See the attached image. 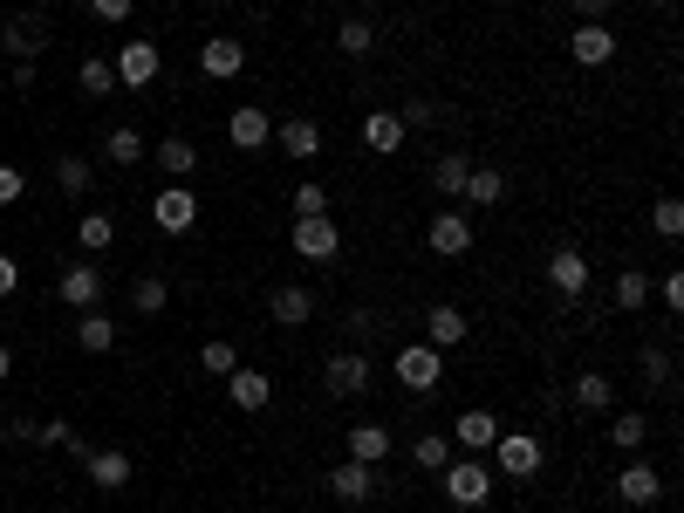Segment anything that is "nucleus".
Masks as SVG:
<instances>
[{"label":"nucleus","mask_w":684,"mask_h":513,"mask_svg":"<svg viewBox=\"0 0 684 513\" xmlns=\"http://www.w3.org/2000/svg\"><path fill=\"white\" fill-rule=\"evenodd\" d=\"M438 480H446V500H452V506H487V500H493V465L479 459V452L446 459V472H438Z\"/></svg>","instance_id":"f257e3e1"},{"label":"nucleus","mask_w":684,"mask_h":513,"mask_svg":"<svg viewBox=\"0 0 684 513\" xmlns=\"http://www.w3.org/2000/svg\"><path fill=\"white\" fill-rule=\"evenodd\" d=\"M541 439H534V431H500V439H493V480H534V472H541Z\"/></svg>","instance_id":"f03ea898"},{"label":"nucleus","mask_w":684,"mask_h":513,"mask_svg":"<svg viewBox=\"0 0 684 513\" xmlns=\"http://www.w3.org/2000/svg\"><path fill=\"white\" fill-rule=\"evenodd\" d=\"M397 383L418 390V398H431V390L446 383V349H431V342H405V349H397Z\"/></svg>","instance_id":"7ed1b4c3"},{"label":"nucleus","mask_w":684,"mask_h":513,"mask_svg":"<svg viewBox=\"0 0 684 513\" xmlns=\"http://www.w3.org/2000/svg\"><path fill=\"white\" fill-rule=\"evenodd\" d=\"M321 383H329V398H364V390H370V357L356 342L336 349V357L321 363Z\"/></svg>","instance_id":"20e7f679"},{"label":"nucleus","mask_w":684,"mask_h":513,"mask_svg":"<svg viewBox=\"0 0 684 513\" xmlns=\"http://www.w3.org/2000/svg\"><path fill=\"white\" fill-rule=\"evenodd\" d=\"M288 247H295V260H336V254H343V233H336L329 213H315V219H295Z\"/></svg>","instance_id":"39448f33"},{"label":"nucleus","mask_w":684,"mask_h":513,"mask_svg":"<svg viewBox=\"0 0 684 513\" xmlns=\"http://www.w3.org/2000/svg\"><path fill=\"white\" fill-rule=\"evenodd\" d=\"M321 486H329L343 506H370V500H377V465H356V459H343V465H329V472H321Z\"/></svg>","instance_id":"423d86ee"},{"label":"nucleus","mask_w":684,"mask_h":513,"mask_svg":"<svg viewBox=\"0 0 684 513\" xmlns=\"http://www.w3.org/2000/svg\"><path fill=\"white\" fill-rule=\"evenodd\" d=\"M548 288H554L561 301H582V295H589V254H582V247H554V254H548Z\"/></svg>","instance_id":"0eeeda50"},{"label":"nucleus","mask_w":684,"mask_h":513,"mask_svg":"<svg viewBox=\"0 0 684 513\" xmlns=\"http://www.w3.org/2000/svg\"><path fill=\"white\" fill-rule=\"evenodd\" d=\"M110 69H116V83H124V90H151L157 69H165V55H157V42H124Z\"/></svg>","instance_id":"6e6552de"},{"label":"nucleus","mask_w":684,"mask_h":513,"mask_svg":"<svg viewBox=\"0 0 684 513\" xmlns=\"http://www.w3.org/2000/svg\"><path fill=\"white\" fill-rule=\"evenodd\" d=\"M425 247H431L438 260H459V254H472V219H466V213H431V226H425Z\"/></svg>","instance_id":"1a4fd4ad"},{"label":"nucleus","mask_w":684,"mask_h":513,"mask_svg":"<svg viewBox=\"0 0 684 513\" xmlns=\"http://www.w3.org/2000/svg\"><path fill=\"white\" fill-rule=\"evenodd\" d=\"M0 49H8L14 62H34L49 49V14H14L8 28H0Z\"/></svg>","instance_id":"9d476101"},{"label":"nucleus","mask_w":684,"mask_h":513,"mask_svg":"<svg viewBox=\"0 0 684 513\" xmlns=\"http://www.w3.org/2000/svg\"><path fill=\"white\" fill-rule=\"evenodd\" d=\"M239 69H247V49H239L233 34H213V42H198V75H206V83H233Z\"/></svg>","instance_id":"9b49d317"},{"label":"nucleus","mask_w":684,"mask_h":513,"mask_svg":"<svg viewBox=\"0 0 684 513\" xmlns=\"http://www.w3.org/2000/svg\"><path fill=\"white\" fill-rule=\"evenodd\" d=\"M274 144H280V157H295V165H315L321 157V124L315 116H288V124H274Z\"/></svg>","instance_id":"f8f14e48"},{"label":"nucleus","mask_w":684,"mask_h":513,"mask_svg":"<svg viewBox=\"0 0 684 513\" xmlns=\"http://www.w3.org/2000/svg\"><path fill=\"white\" fill-rule=\"evenodd\" d=\"M151 219L165 226V233H192L198 226V199H192V185H165L151 199Z\"/></svg>","instance_id":"ddd939ff"},{"label":"nucleus","mask_w":684,"mask_h":513,"mask_svg":"<svg viewBox=\"0 0 684 513\" xmlns=\"http://www.w3.org/2000/svg\"><path fill=\"white\" fill-rule=\"evenodd\" d=\"M267 322H280V329H302V322H315V295H308L302 281H280V288L267 295Z\"/></svg>","instance_id":"4468645a"},{"label":"nucleus","mask_w":684,"mask_h":513,"mask_svg":"<svg viewBox=\"0 0 684 513\" xmlns=\"http://www.w3.org/2000/svg\"><path fill=\"white\" fill-rule=\"evenodd\" d=\"M226 137H233V151H267V144H274L267 110H261V103H239V110L226 116Z\"/></svg>","instance_id":"2eb2a0df"},{"label":"nucleus","mask_w":684,"mask_h":513,"mask_svg":"<svg viewBox=\"0 0 684 513\" xmlns=\"http://www.w3.org/2000/svg\"><path fill=\"white\" fill-rule=\"evenodd\" d=\"M500 431H507V424H500L493 411H479V404H472V411H459V418H452V445H459V452H493Z\"/></svg>","instance_id":"dca6fc26"},{"label":"nucleus","mask_w":684,"mask_h":513,"mask_svg":"<svg viewBox=\"0 0 684 513\" xmlns=\"http://www.w3.org/2000/svg\"><path fill=\"white\" fill-rule=\"evenodd\" d=\"M616 500H623L630 513H636V506H643V513H651V506L664 500V480H657V472H651V465H643V459H636V465H623V472H616Z\"/></svg>","instance_id":"f3484780"},{"label":"nucleus","mask_w":684,"mask_h":513,"mask_svg":"<svg viewBox=\"0 0 684 513\" xmlns=\"http://www.w3.org/2000/svg\"><path fill=\"white\" fill-rule=\"evenodd\" d=\"M569 55H575L582 69H602V62H616V34L602 28V21H575V34H569Z\"/></svg>","instance_id":"a211bd4d"},{"label":"nucleus","mask_w":684,"mask_h":513,"mask_svg":"<svg viewBox=\"0 0 684 513\" xmlns=\"http://www.w3.org/2000/svg\"><path fill=\"white\" fill-rule=\"evenodd\" d=\"M55 295H62L69 308H96V295H103V274H96V260H75V267H62Z\"/></svg>","instance_id":"6ab92c4d"},{"label":"nucleus","mask_w":684,"mask_h":513,"mask_svg":"<svg viewBox=\"0 0 684 513\" xmlns=\"http://www.w3.org/2000/svg\"><path fill=\"white\" fill-rule=\"evenodd\" d=\"M390 452H397L390 424H349V459H356V465H384Z\"/></svg>","instance_id":"aec40b11"},{"label":"nucleus","mask_w":684,"mask_h":513,"mask_svg":"<svg viewBox=\"0 0 684 513\" xmlns=\"http://www.w3.org/2000/svg\"><path fill=\"white\" fill-rule=\"evenodd\" d=\"M83 472L96 480V493H124V486H131V452H116V445H110V452H90Z\"/></svg>","instance_id":"412c9836"},{"label":"nucleus","mask_w":684,"mask_h":513,"mask_svg":"<svg viewBox=\"0 0 684 513\" xmlns=\"http://www.w3.org/2000/svg\"><path fill=\"white\" fill-rule=\"evenodd\" d=\"M425 342H431V349H459V342H466V315H459L452 301L425 308Z\"/></svg>","instance_id":"4be33fe9"},{"label":"nucleus","mask_w":684,"mask_h":513,"mask_svg":"<svg viewBox=\"0 0 684 513\" xmlns=\"http://www.w3.org/2000/svg\"><path fill=\"white\" fill-rule=\"evenodd\" d=\"M364 151H370V157L405 151V124H397L390 110H370V116H364Z\"/></svg>","instance_id":"5701e85b"},{"label":"nucleus","mask_w":684,"mask_h":513,"mask_svg":"<svg viewBox=\"0 0 684 513\" xmlns=\"http://www.w3.org/2000/svg\"><path fill=\"white\" fill-rule=\"evenodd\" d=\"M226 390H233V404H239V411H267L274 377H267V370H233V377H226Z\"/></svg>","instance_id":"b1692460"},{"label":"nucleus","mask_w":684,"mask_h":513,"mask_svg":"<svg viewBox=\"0 0 684 513\" xmlns=\"http://www.w3.org/2000/svg\"><path fill=\"white\" fill-rule=\"evenodd\" d=\"M459 199H466V206H500V199H507V172H493V165H472Z\"/></svg>","instance_id":"393cba45"},{"label":"nucleus","mask_w":684,"mask_h":513,"mask_svg":"<svg viewBox=\"0 0 684 513\" xmlns=\"http://www.w3.org/2000/svg\"><path fill=\"white\" fill-rule=\"evenodd\" d=\"M144 151H151V144H144L137 124H110V131H103V157H110V165H137Z\"/></svg>","instance_id":"a878e982"},{"label":"nucleus","mask_w":684,"mask_h":513,"mask_svg":"<svg viewBox=\"0 0 684 513\" xmlns=\"http://www.w3.org/2000/svg\"><path fill=\"white\" fill-rule=\"evenodd\" d=\"M151 157H157V172H165V178H172V185H185V178H192V172H198V151H192V144H185V137H165V144H157V151H151Z\"/></svg>","instance_id":"bb28decb"},{"label":"nucleus","mask_w":684,"mask_h":513,"mask_svg":"<svg viewBox=\"0 0 684 513\" xmlns=\"http://www.w3.org/2000/svg\"><path fill=\"white\" fill-rule=\"evenodd\" d=\"M466 172H472V157H466V151H446V157L431 165V192H438V199H459V192H466Z\"/></svg>","instance_id":"cd10ccee"},{"label":"nucleus","mask_w":684,"mask_h":513,"mask_svg":"<svg viewBox=\"0 0 684 513\" xmlns=\"http://www.w3.org/2000/svg\"><path fill=\"white\" fill-rule=\"evenodd\" d=\"M446 459H452L446 431H418V439H411V465H418V472H446Z\"/></svg>","instance_id":"c85d7f7f"},{"label":"nucleus","mask_w":684,"mask_h":513,"mask_svg":"<svg viewBox=\"0 0 684 513\" xmlns=\"http://www.w3.org/2000/svg\"><path fill=\"white\" fill-rule=\"evenodd\" d=\"M75 342H83L90 357H103V349H116V322H110V315H96V308H83V322H75Z\"/></svg>","instance_id":"c756f323"},{"label":"nucleus","mask_w":684,"mask_h":513,"mask_svg":"<svg viewBox=\"0 0 684 513\" xmlns=\"http://www.w3.org/2000/svg\"><path fill=\"white\" fill-rule=\"evenodd\" d=\"M90 172H96V165H90L83 151H62V157H55V185L69 192V199H83V192H90Z\"/></svg>","instance_id":"7c9ffc66"},{"label":"nucleus","mask_w":684,"mask_h":513,"mask_svg":"<svg viewBox=\"0 0 684 513\" xmlns=\"http://www.w3.org/2000/svg\"><path fill=\"white\" fill-rule=\"evenodd\" d=\"M336 49H343V55H356V62H364V55H377V28H370L364 14H349V21L336 28Z\"/></svg>","instance_id":"2f4dec72"},{"label":"nucleus","mask_w":684,"mask_h":513,"mask_svg":"<svg viewBox=\"0 0 684 513\" xmlns=\"http://www.w3.org/2000/svg\"><path fill=\"white\" fill-rule=\"evenodd\" d=\"M575 404H582V411H610V404H616V383L602 377V370H582V377H575Z\"/></svg>","instance_id":"473e14b6"},{"label":"nucleus","mask_w":684,"mask_h":513,"mask_svg":"<svg viewBox=\"0 0 684 513\" xmlns=\"http://www.w3.org/2000/svg\"><path fill=\"white\" fill-rule=\"evenodd\" d=\"M75 240H83L90 254H110V247H116V219H110V213H83V226H75Z\"/></svg>","instance_id":"72a5a7b5"},{"label":"nucleus","mask_w":684,"mask_h":513,"mask_svg":"<svg viewBox=\"0 0 684 513\" xmlns=\"http://www.w3.org/2000/svg\"><path fill=\"white\" fill-rule=\"evenodd\" d=\"M643 301H651V274H636V267H623V274H616V308H623V315H636Z\"/></svg>","instance_id":"f704fd0d"},{"label":"nucleus","mask_w":684,"mask_h":513,"mask_svg":"<svg viewBox=\"0 0 684 513\" xmlns=\"http://www.w3.org/2000/svg\"><path fill=\"white\" fill-rule=\"evenodd\" d=\"M198 370H206V377H233V370H239V349H233L226 336H213L206 349H198Z\"/></svg>","instance_id":"c9c22d12"},{"label":"nucleus","mask_w":684,"mask_h":513,"mask_svg":"<svg viewBox=\"0 0 684 513\" xmlns=\"http://www.w3.org/2000/svg\"><path fill=\"white\" fill-rule=\"evenodd\" d=\"M75 83H83L90 96H110V90H116V69H110L103 55H83V69H75Z\"/></svg>","instance_id":"e433bc0d"},{"label":"nucleus","mask_w":684,"mask_h":513,"mask_svg":"<svg viewBox=\"0 0 684 513\" xmlns=\"http://www.w3.org/2000/svg\"><path fill=\"white\" fill-rule=\"evenodd\" d=\"M165 301H172V288L157 281V274H144V281L131 288V308H137V315H165Z\"/></svg>","instance_id":"4c0bfd02"},{"label":"nucleus","mask_w":684,"mask_h":513,"mask_svg":"<svg viewBox=\"0 0 684 513\" xmlns=\"http://www.w3.org/2000/svg\"><path fill=\"white\" fill-rule=\"evenodd\" d=\"M610 439H616L623 452H643V439H651V424H643V411H623V418L610 424Z\"/></svg>","instance_id":"58836bf2"},{"label":"nucleus","mask_w":684,"mask_h":513,"mask_svg":"<svg viewBox=\"0 0 684 513\" xmlns=\"http://www.w3.org/2000/svg\"><path fill=\"white\" fill-rule=\"evenodd\" d=\"M636 377L664 390V383H671V349H657V342H651V349H643V357H636Z\"/></svg>","instance_id":"ea45409f"},{"label":"nucleus","mask_w":684,"mask_h":513,"mask_svg":"<svg viewBox=\"0 0 684 513\" xmlns=\"http://www.w3.org/2000/svg\"><path fill=\"white\" fill-rule=\"evenodd\" d=\"M397 124H405V131H431V124H438V103H425V96H411L405 110H397Z\"/></svg>","instance_id":"a19ab883"},{"label":"nucleus","mask_w":684,"mask_h":513,"mask_svg":"<svg viewBox=\"0 0 684 513\" xmlns=\"http://www.w3.org/2000/svg\"><path fill=\"white\" fill-rule=\"evenodd\" d=\"M315 213H329V192L308 178V185H295V219H315Z\"/></svg>","instance_id":"79ce46f5"},{"label":"nucleus","mask_w":684,"mask_h":513,"mask_svg":"<svg viewBox=\"0 0 684 513\" xmlns=\"http://www.w3.org/2000/svg\"><path fill=\"white\" fill-rule=\"evenodd\" d=\"M657 233H664V240H677V233H684V199H657Z\"/></svg>","instance_id":"37998d69"},{"label":"nucleus","mask_w":684,"mask_h":513,"mask_svg":"<svg viewBox=\"0 0 684 513\" xmlns=\"http://www.w3.org/2000/svg\"><path fill=\"white\" fill-rule=\"evenodd\" d=\"M131 8H137V0H90V14H96L103 28H124V21H131Z\"/></svg>","instance_id":"c03bdc74"},{"label":"nucleus","mask_w":684,"mask_h":513,"mask_svg":"<svg viewBox=\"0 0 684 513\" xmlns=\"http://www.w3.org/2000/svg\"><path fill=\"white\" fill-rule=\"evenodd\" d=\"M657 301H664L671 315H684V274H664V281H657Z\"/></svg>","instance_id":"a18cd8bd"},{"label":"nucleus","mask_w":684,"mask_h":513,"mask_svg":"<svg viewBox=\"0 0 684 513\" xmlns=\"http://www.w3.org/2000/svg\"><path fill=\"white\" fill-rule=\"evenodd\" d=\"M14 199H21V172L0 165V206H14Z\"/></svg>","instance_id":"49530a36"},{"label":"nucleus","mask_w":684,"mask_h":513,"mask_svg":"<svg viewBox=\"0 0 684 513\" xmlns=\"http://www.w3.org/2000/svg\"><path fill=\"white\" fill-rule=\"evenodd\" d=\"M14 288H21V267H14V260H8V254H0V301H8V295H14Z\"/></svg>","instance_id":"de8ad7c7"},{"label":"nucleus","mask_w":684,"mask_h":513,"mask_svg":"<svg viewBox=\"0 0 684 513\" xmlns=\"http://www.w3.org/2000/svg\"><path fill=\"white\" fill-rule=\"evenodd\" d=\"M569 8H575V21H602V14H610V0H569Z\"/></svg>","instance_id":"09e8293b"},{"label":"nucleus","mask_w":684,"mask_h":513,"mask_svg":"<svg viewBox=\"0 0 684 513\" xmlns=\"http://www.w3.org/2000/svg\"><path fill=\"white\" fill-rule=\"evenodd\" d=\"M8 377H14V349H8V342H0V383H8Z\"/></svg>","instance_id":"8fccbe9b"},{"label":"nucleus","mask_w":684,"mask_h":513,"mask_svg":"<svg viewBox=\"0 0 684 513\" xmlns=\"http://www.w3.org/2000/svg\"><path fill=\"white\" fill-rule=\"evenodd\" d=\"M616 513H630V506H616Z\"/></svg>","instance_id":"3c124183"}]
</instances>
